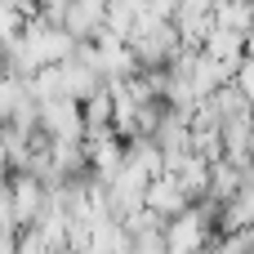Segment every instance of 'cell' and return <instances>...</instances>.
Segmentation results:
<instances>
[{
  "label": "cell",
  "instance_id": "1",
  "mask_svg": "<svg viewBox=\"0 0 254 254\" xmlns=\"http://www.w3.org/2000/svg\"><path fill=\"white\" fill-rule=\"evenodd\" d=\"M196 246H201V219L196 214H183L174 223V250L183 254V250H196Z\"/></svg>",
  "mask_w": 254,
  "mask_h": 254
}]
</instances>
